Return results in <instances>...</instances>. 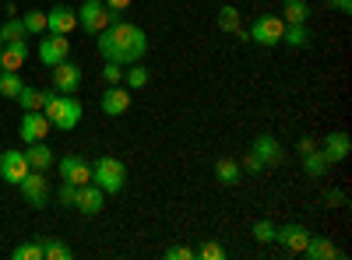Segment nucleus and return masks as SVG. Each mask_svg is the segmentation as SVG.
Segmentation results:
<instances>
[{"mask_svg":"<svg viewBox=\"0 0 352 260\" xmlns=\"http://www.w3.org/2000/svg\"><path fill=\"white\" fill-rule=\"evenodd\" d=\"M96 39H99L102 60L120 64V67L141 64L144 53H148V36H144V28H138V25H131V21H124V18L113 21V25H106Z\"/></svg>","mask_w":352,"mask_h":260,"instance_id":"obj_1","label":"nucleus"},{"mask_svg":"<svg viewBox=\"0 0 352 260\" xmlns=\"http://www.w3.org/2000/svg\"><path fill=\"white\" fill-rule=\"evenodd\" d=\"M43 113H46V120L56 127V130H74L78 120H81V99L78 95H60V92H46V102H43Z\"/></svg>","mask_w":352,"mask_h":260,"instance_id":"obj_2","label":"nucleus"},{"mask_svg":"<svg viewBox=\"0 0 352 260\" xmlns=\"http://www.w3.org/2000/svg\"><path fill=\"white\" fill-rule=\"evenodd\" d=\"M92 183L109 197V193H120L127 187V165L120 158H113V155H102L92 162Z\"/></svg>","mask_w":352,"mask_h":260,"instance_id":"obj_3","label":"nucleus"},{"mask_svg":"<svg viewBox=\"0 0 352 260\" xmlns=\"http://www.w3.org/2000/svg\"><path fill=\"white\" fill-rule=\"evenodd\" d=\"M74 14H78V25L85 28L88 36H99L106 25H113V21H120V18H124V11L106 8L102 0H85V4H81Z\"/></svg>","mask_w":352,"mask_h":260,"instance_id":"obj_4","label":"nucleus"},{"mask_svg":"<svg viewBox=\"0 0 352 260\" xmlns=\"http://www.w3.org/2000/svg\"><path fill=\"white\" fill-rule=\"evenodd\" d=\"M282 32H285L282 14H261V18H254L247 39L257 43V46H278L282 43Z\"/></svg>","mask_w":352,"mask_h":260,"instance_id":"obj_5","label":"nucleus"},{"mask_svg":"<svg viewBox=\"0 0 352 260\" xmlns=\"http://www.w3.org/2000/svg\"><path fill=\"white\" fill-rule=\"evenodd\" d=\"M56 169H60V180L64 183H74V187L92 183V162H88L85 155H78V152L64 155L60 162H56Z\"/></svg>","mask_w":352,"mask_h":260,"instance_id":"obj_6","label":"nucleus"},{"mask_svg":"<svg viewBox=\"0 0 352 260\" xmlns=\"http://www.w3.org/2000/svg\"><path fill=\"white\" fill-rule=\"evenodd\" d=\"M18 187H21V197H25L32 208H46V204H50V180L43 176L39 169H28L25 180H21Z\"/></svg>","mask_w":352,"mask_h":260,"instance_id":"obj_7","label":"nucleus"},{"mask_svg":"<svg viewBox=\"0 0 352 260\" xmlns=\"http://www.w3.org/2000/svg\"><path fill=\"white\" fill-rule=\"evenodd\" d=\"M50 127H53V123L46 120V113H43V109H28V113H21V123H18L21 144H32V141H46Z\"/></svg>","mask_w":352,"mask_h":260,"instance_id":"obj_8","label":"nucleus"},{"mask_svg":"<svg viewBox=\"0 0 352 260\" xmlns=\"http://www.w3.org/2000/svg\"><path fill=\"white\" fill-rule=\"evenodd\" d=\"M71 56V39L67 36H53L46 32V39H39V60L46 67H56V64H64Z\"/></svg>","mask_w":352,"mask_h":260,"instance_id":"obj_9","label":"nucleus"},{"mask_svg":"<svg viewBox=\"0 0 352 260\" xmlns=\"http://www.w3.org/2000/svg\"><path fill=\"white\" fill-rule=\"evenodd\" d=\"M53 92H60V95H78V84H81V67L64 60V64H56L53 67Z\"/></svg>","mask_w":352,"mask_h":260,"instance_id":"obj_10","label":"nucleus"},{"mask_svg":"<svg viewBox=\"0 0 352 260\" xmlns=\"http://www.w3.org/2000/svg\"><path fill=\"white\" fill-rule=\"evenodd\" d=\"M25 172H28V158H25V152H4L0 155V180L4 183H11V187H18L21 180H25Z\"/></svg>","mask_w":352,"mask_h":260,"instance_id":"obj_11","label":"nucleus"},{"mask_svg":"<svg viewBox=\"0 0 352 260\" xmlns=\"http://www.w3.org/2000/svg\"><path fill=\"white\" fill-rule=\"evenodd\" d=\"M74 28H78V14H74V8L56 4L53 11H46V32H53V36H71Z\"/></svg>","mask_w":352,"mask_h":260,"instance_id":"obj_12","label":"nucleus"},{"mask_svg":"<svg viewBox=\"0 0 352 260\" xmlns=\"http://www.w3.org/2000/svg\"><path fill=\"white\" fill-rule=\"evenodd\" d=\"M349 152H352V137H349L345 130H331V134L324 137V144H320V155L328 158V165L345 162V158H349Z\"/></svg>","mask_w":352,"mask_h":260,"instance_id":"obj_13","label":"nucleus"},{"mask_svg":"<svg viewBox=\"0 0 352 260\" xmlns=\"http://www.w3.org/2000/svg\"><path fill=\"white\" fill-rule=\"evenodd\" d=\"M307 239H310V233H307L303 225H278V228H275V243H278L285 253H303Z\"/></svg>","mask_w":352,"mask_h":260,"instance_id":"obj_14","label":"nucleus"},{"mask_svg":"<svg viewBox=\"0 0 352 260\" xmlns=\"http://www.w3.org/2000/svg\"><path fill=\"white\" fill-rule=\"evenodd\" d=\"M131 88H120V84H109V88H106V95H102V113H106V117H124V113L131 109Z\"/></svg>","mask_w":352,"mask_h":260,"instance_id":"obj_15","label":"nucleus"},{"mask_svg":"<svg viewBox=\"0 0 352 260\" xmlns=\"http://www.w3.org/2000/svg\"><path fill=\"white\" fill-rule=\"evenodd\" d=\"M74 208H78L81 215H99V211L106 208V193H102L96 183H85V187H78V200H74Z\"/></svg>","mask_w":352,"mask_h":260,"instance_id":"obj_16","label":"nucleus"},{"mask_svg":"<svg viewBox=\"0 0 352 260\" xmlns=\"http://www.w3.org/2000/svg\"><path fill=\"white\" fill-rule=\"evenodd\" d=\"M250 152H254L264 165H278V162L285 158V155H282V144H278V137H272V134H261V137H254Z\"/></svg>","mask_w":352,"mask_h":260,"instance_id":"obj_17","label":"nucleus"},{"mask_svg":"<svg viewBox=\"0 0 352 260\" xmlns=\"http://www.w3.org/2000/svg\"><path fill=\"white\" fill-rule=\"evenodd\" d=\"M25 60H28V46H25V39L4 43V49H0V71H18V67H25Z\"/></svg>","mask_w":352,"mask_h":260,"instance_id":"obj_18","label":"nucleus"},{"mask_svg":"<svg viewBox=\"0 0 352 260\" xmlns=\"http://www.w3.org/2000/svg\"><path fill=\"white\" fill-rule=\"evenodd\" d=\"M25 158H28V169H39V172H46L50 165H53V148L46 141H32L25 148Z\"/></svg>","mask_w":352,"mask_h":260,"instance_id":"obj_19","label":"nucleus"},{"mask_svg":"<svg viewBox=\"0 0 352 260\" xmlns=\"http://www.w3.org/2000/svg\"><path fill=\"white\" fill-rule=\"evenodd\" d=\"M303 257H310V260H331V257H338V246L328 236H310L307 246H303Z\"/></svg>","mask_w":352,"mask_h":260,"instance_id":"obj_20","label":"nucleus"},{"mask_svg":"<svg viewBox=\"0 0 352 260\" xmlns=\"http://www.w3.org/2000/svg\"><path fill=\"white\" fill-rule=\"evenodd\" d=\"M282 21L285 25H307L310 21V4L307 0H282Z\"/></svg>","mask_w":352,"mask_h":260,"instance_id":"obj_21","label":"nucleus"},{"mask_svg":"<svg viewBox=\"0 0 352 260\" xmlns=\"http://www.w3.org/2000/svg\"><path fill=\"white\" fill-rule=\"evenodd\" d=\"M215 180H219L222 187H236V183L243 180L240 162H232V158H219V162H215Z\"/></svg>","mask_w":352,"mask_h":260,"instance_id":"obj_22","label":"nucleus"},{"mask_svg":"<svg viewBox=\"0 0 352 260\" xmlns=\"http://www.w3.org/2000/svg\"><path fill=\"white\" fill-rule=\"evenodd\" d=\"M39 246H43V260H71L74 250L60 239H50V236H39Z\"/></svg>","mask_w":352,"mask_h":260,"instance_id":"obj_23","label":"nucleus"},{"mask_svg":"<svg viewBox=\"0 0 352 260\" xmlns=\"http://www.w3.org/2000/svg\"><path fill=\"white\" fill-rule=\"evenodd\" d=\"M310 28L307 25H285V32H282V43L285 46H292V49H303V46H310Z\"/></svg>","mask_w":352,"mask_h":260,"instance_id":"obj_24","label":"nucleus"},{"mask_svg":"<svg viewBox=\"0 0 352 260\" xmlns=\"http://www.w3.org/2000/svg\"><path fill=\"white\" fill-rule=\"evenodd\" d=\"M148 81H152V74H148V67H141V64H131V67L124 71V84H127L131 92H141Z\"/></svg>","mask_w":352,"mask_h":260,"instance_id":"obj_25","label":"nucleus"},{"mask_svg":"<svg viewBox=\"0 0 352 260\" xmlns=\"http://www.w3.org/2000/svg\"><path fill=\"white\" fill-rule=\"evenodd\" d=\"M219 32H229V36L240 32V11L232 8V4L219 8Z\"/></svg>","mask_w":352,"mask_h":260,"instance_id":"obj_26","label":"nucleus"},{"mask_svg":"<svg viewBox=\"0 0 352 260\" xmlns=\"http://www.w3.org/2000/svg\"><path fill=\"white\" fill-rule=\"evenodd\" d=\"M18 102H21V113H28V109H43L46 92H43V88H32V84H25V88L18 92Z\"/></svg>","mask_w":352,"mask_h":260,"instance_id":"obj_27","label":"nucleus"},{"mask_svg":"<svg viewBox=\"0 0 352 260\" xmlns=\"http://www.w3.org/2000/svg\"><path fill=\"white\" fill-rule=\"evenodd\" d=\"M21 88H25V81L18 78V71H0V95H4V99H18Z\"/></svg>","mask_w":352,"mask_h":260,"instance_id":"obj_28","label":"nucleus"},{"mask_svg":"<svg viewBox=\"0 0 352 260\" xmlns=\"http://www.w3.org/2000/svg\"><path fill=\"white\" fill-rule=\"evenodd\" d=\"M21 25H25V36H46V11H25Z\"/></svg>","mask_w":352,"mask_h":260,"instance_id":"obj_29","label":"nucleus"},{"mask_svg":"<svg viewBox=\"0 0 352 260\" xmlns=\"http://www.w3.org/2000/svg\"><path fill=\"white\" fill-rule=\"evenodd\" d=\"M303 169H307V176L320 180V176L328 172V158H324V155H320V152L314 148V152H307V155H303Z\"/></svg>","mask_w":352,"mask_h":260,"instance_id":"obj_30","label":"nucleus"},{"mask_svg":"<svg viewBox=\"0 0 352 260\" xmlns=\"http://www.w3.org/2000/svg\"><path fill=\"white\" fill-rule=\"evenodd\" d=\"M0 36H4V43H14V39H28V36H25V25H21V18H8L4 25H0Z\"/></svg>","mask_w":352,"mask_h":260,"instance_id":"obj_31","label":"nucleus"},{"mask_svg":"<svg viewBox=\"0 0 352 260\" xmlns=\"http://www.w3.org/2000/svg\"><path fill=\"white\" fill-rule=\"evenodd\" d=\"M11 257H14V260H43V246H39V239L21 243V246L11 250Z\"/></svg>","mask_w":352,"mask_h":260,"instance_id":"obj_32","label":"nucleus"},{"mask_svg":"<svg viewBox=\"0 0 352 260\" xmlns=\"http://www.w3.org/2000/svg\"><path fill=\"white\" fill-rule=\"evenodd\" d=\"M250 236H254L257 243H275V225H272L268 218H261V222L250 225Z\"/></svg>","mask_w":352,"mask_h":260,"instance_id":"obj_33","label":"nucleus"},{"mask_svg":"<svg viewBox=\"0 0 352 260\" xmlns=\"http://www.w3.org/2000/svg\"><path fill=\"white\" fill-rule=\"evenodd\" d=\"M56 200H60L64 208H74V200H78V187H74V183H60V190H56Z\"/></svg>","mask_w":352,"mask_h":260,"instance_id":"obj_34","label":"nucleus"},{"mask_svg":"<svg viewBox=\"0 0 352 260\" xmlns=\"http://www.w3.org/2000/svg\"><path fill=\"white\" fill-rule=\"evenodd\" d=\"M201 260H222L226 257V250H222V243H204L201 250H194Z\"/></svg>","mask_w":352,"mask_h":260,"instance_id":"obj_35","label":"nucleus"},{"mask_svg":"<svg viewBox=\"0 0 352 260\" xmlns=\"http://www.w3.org/2000/svg\"><path fill=\"white\" fill-rule=\"evenodd\" d=\"M102 81H106V84H120V81H124V67L106 60V67H102Z\"/></svg>","mask_w":352,"mask_h":260,"instance_id":"obj_36","label":"nucleus"},{"mask_svg":"<svg viewBox=\"0 0 352 260\" xmlns=\"http://www.w3.org/2000/svg\"><path fill=\"white\" fill-rule=\"evenodd\" d=\"M162 257H166V260H194L197 253H194L190 246H169V250H166Z\"/></svg>","mask_w":352,"mask_h":260,"instance_id":"obj_37","label":"nucleus"},{"mask_svg":"<svg viewBox=\"0 0 352 260\" xmlns=\"http://www.w3.org/2000/svg\"><path fill=\"white\" fill-rule=\"evenodd\" d=\"M240 169H243V172H261V169H264V162H261L254 152H247V155H243V162H240Z\"/></svg>","mask_w":352,"mask_h":260,"instance_id":"obj_38","label":"nucleus"},{"mask_svg":"<svg viewBox=\"0 0 352 260\" xmlns=\"http://www.w3.org/2000/svg\"><path fill=\"white\" fill-rule=\"evenodd\" d=\"M324 200H328L331 208H345V193H342V190H335V187L324 193Z\"/></svg>","mask_w":352,"mask_h":260,"instance_id":"obj_39","label":"nucleus"},{"mask_svg":"<svg viewBox=\"0 0 352 260\" xmlns=\"http://www.w3.org/2000/svg\"><path fill=\"white\" fill-rule=\"evenodd\" d=\"M314 148H317L314 137H300V141H296V152H300V155H307V152H314Z\"/></svg>","mask_w":352,"mask_h":260,"instance_id":"obj_40","label":"nucleus"},{"mask_svg":"<svg viewBox=\"0 0 352 260\" xmlns=\"http://www.w3.org/2000/svg\"><path fill=\"white\" fill-rule=\"evenodd\" d=\"M328 8H335V11H342V14H349L352 11V0H324Z\"/></svg>","mask_w":352,"mask_h":260,"instance_id":"obj_41","label":"nucleus"},{"mask_svg":"<svg viewBox=\"0 0 352 260\" xmlns=\"http://www.w3.org/2000/svg\"><path fill=\"white\" fill-rule=\"evenodd\" d=\"M106 8H113V11H127L131 8V0H102Z\"/></svg>","mask_w":352,"mask_h":260,"instance_id":"obj_42","label":"nucleus"},{"mask_svg":"<svg viewBox=\"0 0 352 260\" xmlns=\"http://www.w3.org/2000/svg\"><path fill=\"white\" fill-rule=\"evenodd\" d=\"M0 49H4V36H0Z\"/></svg>","mask_w":352,"mask_h":260,"instance_id":"obj_43","label":"nucleus"}]
</instances>
